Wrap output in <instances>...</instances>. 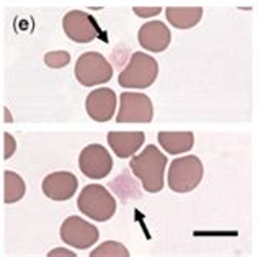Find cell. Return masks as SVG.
<instances>
[{
	"label": "cell",
	"instance_id": "cell-1",
	"mask_svg": "<svg viewBox=\"0 0 258 257\" xmlns=\"http://www.w3.org/2000/svg\"><path fill=\"white\" fill-rule=\"evenodd\" d=\"M131 171L142 182V187L149 193H157L164 188V175L167 158L159 151L157 146H146L141 154L131 159Z\"/></svg>",
	"mask_w": 258,
	"mask_h": 257
},
{
	"label": "cell",
	"instance_id": "cell-2",
	"mask_svg": "<svg viewBox=\"0 0 258 257\" xmlns=\"http://www.w3.org/2000/svg\"><path fill=\"white\" fill-rule=\"evenodd\" d=\"M159 76V63L144 53H133L129 64L118 76V84L124 89H147Z\"/></svg>",
	"mask_w": 258,
	"mask_h": 257
},
{
	"label": "cell",
	"instance_id": "cell-3",
	"mask_svg": "<svg viewBox=\"0 0 258 257\" xmlns=\"http://www.w3.org/2000/svg\"><path fill=\"white\" fill-rule=\"evenodd\" d=\"M77 207L85 216L95 221H108L116 213V200L103 185L90 184L80 192Z\"/></svg>",
	"mask_w": 258,
	"mask_h": 257
},
{
	"label": "cell",
	"instance_id": "cell-4",
	"mask_svg": "<svg viewBox=\"0 0 258 257\" xmlns=\"http://www.w3.org/2000/svg\"><path fill=\"white\" fill-rule=\"evenodd\" d=\"M203 179V162L196 156L175 159L168 167V187L176 193L195 190Z\"/></svg>",
	"mask_w": 258,
	"mask_h": 257
},
{
	"label": "cell",
	"instance_id": "cell-5",
	"mask_svg": "<svg viewBox=\"0 0 258 257\" xmlns=\"http://www.w3.org/2000/svg\"><path fill=\"white\" fill-rule=\"evenodd\" d=\"M74 74L84 87H93L111 80L113 67L103 54L97 51H87L77 59Z\"/></svg>",
	"mask_w": 258,
	"mask_h": 257
},
{
	"label": "cell",
	"instance_id": "cell-6",
	"mask_svg": "<svg viewBox=\"0 0 258 257\" xmlns=\"http://www.w3.org/2000/svg\"><path fill=\"white\" fill-rule=\"evenodd\" d=\"M154 118V107L151 98L144 93L124 92L119 95L118 123H149Z\"/></svg>",
	"mask_w": 258,
	"mask_h": 257
},
{
	"label": "cell",
	"instance_id": "cell-7",
	"mask_svg": "<svg viewBox=\"0 0 258 257\" xmlns=\"http://www.w3.org/2000/svg\"><path fill=\"white\" fill-rule=\"evenodd\" d=\"M62 28L72 41L80 44L92 43L101 36L97 20L82 10H71L66 13L62 18Z\"/></svg>",
	"mask_w": 258,
	"mask_h": 257
},
{
	"label": "cell",
	"instance_id": "cell-8",
	"mask_svg": "<svg viewBox=\"0 0 258 257\" xmlns=\"http://www.w3.org/2000/svg\"><path fill=\"white\" fill-rule=\"evenodd\" d=\"M98 229L80 216H69L60 226V239L77 249H88L98 241Z\"/></svg>",
	"mask_w": 258,
	"mask_h": 257
},
{
	"label": "cell",
	"instance_id": "cell-9",
	"mask_svg": "<svg viewBox=\"0 0 258 257\" xmlns=\"http://www.w3.org/2000/svg\"><path fill=\"white\" fill-rule=\"evenodd\" d=\"M79 167L88 179H103L113 169V159L110 152L101 144H90L84 147L79 158Z\"/></svg>",
	"mask_w": 258,
	"mask_h": 257
},
{
	"label": "cell",
	"instance_id": "cell-10",
	"mask_svg": "<svg viewBox=\"0 0 258 257\" xmlns=\"http://www.w3.org/2000/svg\"><path fill=\"white\" fill-rule=\"evenodd\" d=\"M85 110L88 117L95 121H100V123L110 121L116 112V93L106 87L95 89L88 93L85 100Z\"/></svg>",
	"mask_w": 258,
	"mask_h": 257
},
{
	"label": "cell",
	"instance_id": "cell-11",
	"mask_svg": "<svg viewBox=\"0 0 258 257\" xmlns=\"http://www.w3.org/2000/svg\"><path fill=\"white\" fill-rule=\"evenodd\" d=\"M43 193L54 201H66L77 192L79 180L72 172H54L43 180Z\"/></svg>",
	"mask_w": 258,
	"mask_h": 257
},
{
	"label": "cell",
	"instance_id": "cell-12",
	"mask_svg": "<svg viewBox=\"0 0 258 257\" xmlns=\"http://www.w3.org/2000/svg\"><path fill=\"white\" fill-rule=\"evenodd\" d=\"M139 44L151 53H162L168 48L172 41V33L164 22H149L141 26L138 33Z\"/></svg>",
	"mask_w": 258,
	"mask_h": 257
},
{
	"label": "cell",
	"instance_id": "cell-13",
	"mask_svg": "<svg viewBox=\"0 0 258 257\" xmlns=\"http://www.w3.org/2000/svg\"><path fill=\"white\" fill-rule=\"evenodd\" d=\"M146 134L142 131H111L108 133V144L121 159L134 156L144 144Z\"/></svg>",
	"mask_w": 258,
	"mask_h": 257
},
{
	"label": "cell",
	"instance_id": "cell-14",
	"mask_svg": "<svg viewBox=\"0 0 258 257\" xmlns=\"http://www.w3.org/2000/svg\"><path fill=\"white\" fill-rule=\"evenodd\" d=\"M165 17L168 23L178 30L193 28L196 23H200L203 17L201 7H168L165 10Z\"/></svg>",
	"mask_w": 258,
	"mask_h": 257
},
{
	"label": "cell",
	"instance_id": "cell-15",
	"mask_svg": "<svg viewBox=\"0 0 258 257\" xmlns=\"http://www.w3.org/2000/svg\"><path fill=\"white\" fill-rule=\"evenodd\" d=\"M159 143L168 154L188 152L195 144V134L191 131H160Z\"/></svg>",
	"mask_w": 258,
	"mask_h": 257
},
{
	"label": "cell",
	"instance_id": "cell-16",
	"mask_svg": "<svg viewBox=\"0 0 258 257\" xmlns=\"http://www.w3.org/2000/svg\"><path fill=\"white\" fill-rule=\"evenodd\" d=\"M4 185H5V192H4L5 203H15V201L22 200L25 197V192H26L25 180L20 177L17 172L5 171Z\"/></svg>",
	"mask_w": 258,
	"mask_h": 257
},
{
	"label": "cell",
	"instance_id": "cell-17",
	"mask_svg": "<svg viewBox=\"0 0 258 257\" xmlns=\"http://www.w3.org/2000/svg\"><path fill=\"white\" fill-rule=\"evenodd\" d=\"M90 257H129V251L119 242L108 241L92 251Z\"/></svg>",
	"mask_w": 258,
	"mask_h": 257
},
{
	"label": "cell",
	"instance_id": "cell-18",
	"mask_svg": "<svg viewBox=\"0 0 258 257\" xmlns=\"http://www.w3.org/2000/svg\"><path fill=\"white\" fill-rule=\"evenodd\" d=\"M44 63L51 69H60L71 63V54L67 51H49L44 54Z\"/></svg>",
	"mask_w": 258,
	"mask_h": 257
},
{
	"label": "cell",
	"instance_id": "cell-19",
	"mask_svg": "<svg viewBox=\"0 0 258 257\" xmlns=\"http://www.w3.org/2000/svg\"><path fill=\"white\" fill-rule=\"evenodd\" d=\"M134 13L141 18H151L154 15H159L162 12L160 7H134Z\"/></svg>",
	"mask_w": 258,
	"mask_h": 257
},
{
	"label": "cell",
	"instance_id": "cell-20",
	"mask_svg": "<svg viewBox=\"0 0 258 257\" xmlns=\"http://www.w3.org/2000/svg\"><path fill=\"white\" fill-rule=\"evenodd\" d=\"M4 139H5V152H4V158L5 159H10L13 152L17 149V143H15V138L12 136L10 133H5L4 134Z\"/></svg>",
	"mask_w": 258,
	"mask_h": 257
},
{
	"label": "cell",
	"instance_id": "cell-21",
	"mask_svg": "<svg viewBox=\"0 0 258 257\" xmlns=\"http://www.w3.org/2000/svg\"><path fill=\"white\" fill-rule=\"evenodd\" d=\"M47 255L51 257V255H74V254L67 251V249H54V251H51Z\"/></svg>",
	"mask_w": 258,
	"mask_h": 257
},
{
	"label": "cell",
	"instance_id": "cell-22",
	"mask_svg": "<svg viewBox=\"0 0 258 257\" xmlns=\"http://www.w3.org/2000/svg\"><path fill=\"white\" fill-rule=\"evenodd\" d=\"M5 121H7V123H10V121H13V120H12V117H10L9 108H5Z\"/></svg>",
	"mask_w": 258,
	"mask_h": 257
}]
</instances>
